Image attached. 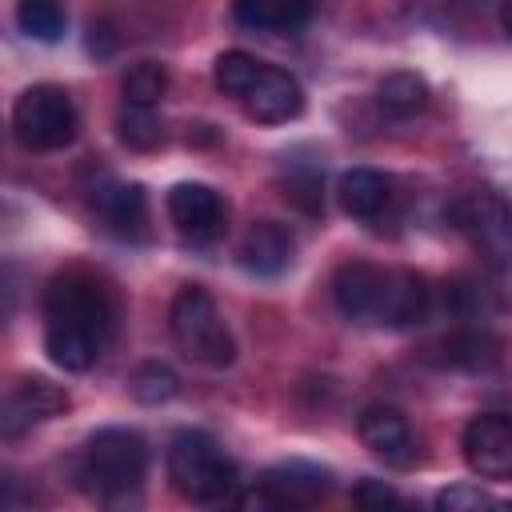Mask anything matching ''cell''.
<instances>
[{
	"label": "cell",
	"mask_w": 512,
	"mask_h": 512,
	"mask_svg": "<svg viewBox=\"0 0 512 512\" xmlns=\"http://www.w3.org/2000/svg\"><path fill=\"white\" fill-rule=\"evenodd\" d=\"M112 336V304L88 276H60L44 296V348L64 372H88Z\"/></svg>",
	"instance_id": "cell-1"
},
{
	"label": "cell",
	"mask_w": 512,
	"mask_h": 512,
	"mask_svg": "<svg viewBox=\"0 0 512 512\" xmlns=\"http://www.w3.org/2000/svg\"><path fill=\"white\" fill-rule=\"evenodd\" d=\"M332 296H336V308L348 320L392 324V328L420 324L428 316V308H432L428 284L420 276L376 268V264H364V260H352V264H344L336 272Z\"/></svg>",
	"instance_id": "cell-2"
},
{
	"label": "cell",
	"mask_w": 512,
	"mask_h": 512,
	"mask_svg": "<svg viewBox=\"0 0 512 512\" xmlns=\"http://www.w3.org/2000/svg\"><path fill=\"white\" fill-rule=\"evenodd\" d=\"M144 472H148L144 436L132 428H100L80 452L76 480L92 496L96 512H140Z\"/></svg>",
	"instance_id": "cell-3"
},
{
	"label": "cell",
	"mask_w": 512,
	"mask_h": 512,
	"mask_svg": "<svg viewBox=\"0 0 512 512\" xmlns=\"http://www.w3.org/2000/svg\"><path fill=\"white\" fill-rule=\"evenodd\" d=\"M168 480L192 504H220L236 484V460L200 428H180L168 440Z\"/></svg>",
	"instance_id": "cell-4"
},
{
	"label": "cell",
	"mask_w": 512,
	"mask_h": 512,
	"mask_svg": "<svg viewBox=\"0 0 512 512\" xmlns=\"http://www.w3.org/2000/svg\"><path fill=\"white\" fill-rule=\"evenodd\" d=\"M168 324H172V336L184 348V356H192L196 364H208V368L232 364V356H236L232 332H228L216 300L200 284H188L176 292V300L168 308Z\"/></svg>",
	"instance_id": "cell-5"
},
{
	"label": "cell",
	"mask_w": 512,
	"mask_h": 512,
	"mask_svg": "<svg viewBox=\"0 0 512 512\" xmlns=\"http://www.w3.org/2000/svg\"><path fill=\"white\" fill-rule=\"evenodd\" d=\"M12 132L32 152H56L76 136V108L60 84H32L12 108Z\"/></svg>",
	"instance_id": "cell-6"
},
{
	"label": "cell",
	"mask_w": 512,
	"mask_h": 512,
	"mask_svg": "<svg viewBox=\"0 0 512 512\" xmlns=\"http://www.w3.org/2000/svg\"><path fill=\"white\" fill-rule=\"evenodd\" d=\"M68 408V392L52 380H20L8 396H0V436L4 440H16L24 432H32L36 424L60 416Z\"/></svg>",
	"instance_id": "cell-7"
},
{
	"label": "cell",
	"mask_w": 512,
	"mask_h": 512,
	"mask_svg": "<svg viewBox=\"0 0 512 512\" xmlns=\"http://www.w3.org/2000/svg\"><path fill=\"white\" fill-rule=\"evenodd\" d=\"M464 460L480 480H504L512 472V424L500 412H480L460 436Z\"/></svg>",
	"instance_id": "cell-8"
},
{
	"label": "cell",
	"mask_w": 512,
	"mask_h": 512,
	"mask_svg": "<svg viewBox=\"0 0 512 512\" xmlns=\"http://www.w3.org/2000/svg\"><path fill=\"white\" fill-rule=\"evenodd\" d=\"M240 104L260 124H288V120H296L304 112V88L284 68L264 64L260 76L252 80V88L240 96Z\"/></svg>",
	"instance_id": "cell-9"
},
{
	"label": "cell",
	"mask_w": 512,
	"mask_h": 512,
	"mask_svg": "<svg viewBox=\"0 0 512 512\" xmlns=\"http://www.w3.org/2000/svg\"><path fill=\"white\" fill-rule=\"evenodd\" d=\"M168 216H172V224L184 232V236H192V240H212V236H220L224 232V200H220V192L216 188H208V184H196V180H184V184H176L172 192H168Z\"/></svg>",
	"instance_id": "cell-10"
},
{
	"label": "cell",
	"mask_w": 512,
	"mask_h": 512,
	"mask_svg": "<svg viewBox=\"0 0 512 512\" xmlns=\"http://www.w3.org/2000/svg\"><path fill=\"white\" fill-rule=\"evenodd\" d=\"M236 256H240V268L252 272V276H280L296 260V240H292V232L284 224L256 220V224H248Z\"/></svg>",
	"instance_id": "cell-11"
},
{
	"label": "cell",
	"mask_w": 512,
	"mask_h": 512,
	"mask_svg": "<svg viewBox=\"0 0 512 512\" xmlns=\"http://www.w3.org/2000/svg\"><path fill=\"white\" fill-rule=\"evenodd\" d=\"M260 488L276 500L280 512H292V508H308L316 496H324L328 488V472L308 464V460H288V464H276L264 472Z\"/></svg>",
	"instance_id": "cell-12"
},
{
	"label": "cell",
	"mask_w": 512,
	"mask_h": 512,
	"mask_svg": "<svg viewBox=\"0 0 512 512\" xmlns=\"http://www.w3.org/2000/svg\"><path fill=\"white\" fill-rule=\"evenodd\" d=\"M356 432H360L364 448H372L388 464H408L412 460V428L396 408H388V404L364 408L360 420H356Z\"/></svg>",
	"instance_id": "cell-13"
},
{
	"label": "cell",
	"mask_w": 512,
	"mask_h": 512,
	"mask_svg": "<svg viewBox=\"0 0 512 512\" xmlns=\"http://www.w3.org/2000/svg\"><path fill=\"white\" fill-rule=\"evenodd\" d=\"M92 208L96 216L120 232V236H136L144 228V188L140 184H120V180H100L92 188Z\"/></svg>",
	"instance_id": "cell-14"
},
{
	"label": "cell",
	"mask_w": 512,
	"mask_h": 512,
	"mask_svg": "<svg viewBox=\"0 0 512 512\" xmlns=\"http://www.w3.org/2000/svg\"><path fill=\"white\" fill-rule=\"evenodd\" d=\"M340 204L356 220H372L388 204V180L376 168H352L340 176Z\"/></svg>",
	"instance_id": "cell-15"
},
{
	"label": "cell",
	"mask_w": 512,
	"mask_h": 512,
	"mask_svg": "<svg viewBox=\"0 0 512 512\" xmlns=\"http://www.w3.org/2000/svg\"><path fill=\"white\" fill-rule=\"evenodd\" d=\"M232 16L244 24V28H256V32H296L300 24L312 20V8L308 4H272V0H244L232 8Z\"/></svg>",
	"instance_id": "cell-16"
},
{
	"label": "cell",
	"mask_w": 512,
	"mask_h": 512,
	"mask_svg": "<svg viewBox=\"0 0 512 512\" xmlns=\"http://www.w3.org/2000/svg\"><path fill=\"white\" fill-rule=\"evenodd\" d=\"M376 100L392 116H416L428 104V84L416 72H388L376 88Z\"/></svg>",
	"instance_id": "cell-17"
},
{
	"label": "cell",
	"mask_w": 512,
	"mask_h": 512,
	"mask_svg": "<svg viewBox=\"0 0 512 512\" xmlns=\"http://www.w3.org/2000/svg\"><path fill=\"white\" fill-rule=\"evenodd\" d=\"M120 92H124L128 108H156L164 100V92H168V72L160 64H152V60H140V64H132L124 72Z\"/></svg>",
	"instance_id": "cell-18"
},
{
	"label": "cell",
	"mask_w": 512,
	"mask_h": 512,
	"mask_svg": "<svg viewBox=\"0 0 512 512\" xmlns=\"http://www.w3.org/2000/svg\"><path fill=\"white\" fill-rule=\"evenodd\" d=\"M496 340L488 332H456L452 340H444V360L456 364V368H468V372H480V368H492L496 364Z\"/></svg>",
	"instance_id": "cell-19"
},
{
	"label": "cell",
	"mask_w": 512,
	"mask_h": 512,
	"mask_svg": "<svg viewBox=\"0 0 512 512\" xmlns=\"http://www.w3.org/2000/svg\"><path fill=\"white\" fill-rule=\"evenodd\" d=\"M16 24H20V32H24V36L52 44V40H60V36H64L68 16H64V8H60V4H52V0H24V4L16 8Z\"/></svg>",
	"instance_id": "cell-20"
},
{
	"label": "cell",
	"mask_w": 512,
	"mask_h": 512,
	"mask_svg": "<svg viewBox=\"0 0 512 512\" xmlns=\"http://www.w3.org/2000/svg\"><path fill=\"white\" fill-rule=\"evenodd\" d=\"M128 388H132V396H136L140 404H168V400L180 392V376H176L168 364L148 360V364H140V368L132 372Z\"/></svg>",
	"instance_id": "cell-21"
},
{
	"label": "cell",
	"mask_w": 512,
	"mask_h": 512,
	"mask_svg": "<svg viewBox=\"0 0 512 512\" xmlns=\"http://www.w3.org/2000/svg\"><path fill=\"white\" fill-rule=\"evenodd\" d=\"M260 68H264V60H256L252 52L232 48V52H220V56H216L212 76H216V84H220L228 96H236V100H240V96L252 88V80L260 76Z\"/></svg>",
	"instance_id": "cell-22"
},
{
	"label": "cell",
	"mask_w": 512,
	"mask_h": 512,
	"mask_svg": "<svg viewBox=\"0 0 512 512\" xmlns=\"http://www.w3.org/2000/svg\"><path fill=\"white\" fill-rule=\"evenodd\" d=\"M436 512H508V508L480 484H448L436 496Z\"/></svg>",
	"instance_id": "cell-23"
},
{
	"label": "cell",
	"mask_w": 512,
	"mask_h": 512,
	"mask_svg": "<svg viewBox=\"0 0 512 512\" xmlns=\"http://www.w3.org/2000/svg\"><path fill=\"white\" fill-rule=\"evenodd\" d=\"M116 124H120V140H124L128 148H140V152H144V148H156L160 136H164V132H160V120L152 116V108H128V104H124Z\"/></svg>",
	"instance_id": "cell-24"
},
{
	"label": "cell",
	"mask_w": 512,
	"mask_h": 512,
	"mask_svg": "<svg viewBox=\"0 0 512 512\" xmlns=\"http://www.w3.org/2000/svg\"><path fill=\"white\" fill-rule=\"evenodd\" d=\"M356 508H360V512H404L400 496H396L384 480H364V484L356 488Z\"/></svg>",
	"instance_id": "cell-25"
},
{
	"label": "cell",
	"mask_w": 512,
	"mask_h": 512,
	"mask_svg": "<svg viewBox=\"0 0 512 512\" xmlns=\"http://www.w3.org/2000/svg\"><path fill=\"white\" fill-rule=\"evenodd\" d=\"M220 512H280L276 500L256 484V488H236L228 504H220Z\"/></svg>",
	"instance_id": "cell-26"
},
{
	"label": "cell",
	"mask_w": 512,
	"mask_h": 512,
	"mask_svg": "<svg viewBox=\"0 0 512 512\" xmlns=\"http://www.w3.org/2000/svg\"><path fill=\"white\" fill-rule=\"evenodd\" d=\"M0 512H8V504H4V492H0Z\"/></svg>",
	"instance_id": "cell-27"
}]
</instances>
